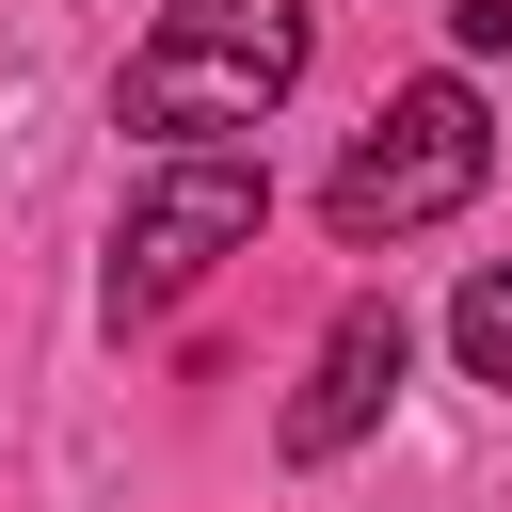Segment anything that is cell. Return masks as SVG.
<instances>
[{"mask_svg": "<svg viewBox=\"0 0 512 512\" xmlns=\"http://www.w3.org/2000/svg\"><path fill=\"white\" fill-rule=\"evenodd\" d=\"M256 224H272L256 144H144L128 224H112V320H160V304H176V288H208Z\"/></svg>", "mask_w": 512, "mask_h": 512, "instance_id": "cell-3", "label": "cell"}, {"mask_svg": "<svg viewBox=\"0 0 512 512\" xmlns=\"http://www.w3.org/2000/svg\"><path fill=\"white\" fill-rule=\"evenodd\" d=\"M320 64V16L304 0H160L128 80H112V128L128 144H240L288 112V80Z\"/></svg>", "mask_w": 512, "mask_h": 512, "instance_id": "cell-1", "label": "cell"}, {"mask_svg": "<svg viewBox=\"0 0 512 512\" xmlns=\"http://www.w3.org/2000/svg\"><path fill=\"white\" fill-rule=\"evenodd\" d=\"M448 32L464 48H512V0H448Z\"/></svg>", "mask_w": 512, "mask_h": 512, "instance_id": "cell-6", "label": "cell"}, {"mask_svg": "<svg viewBox=\"0 0 512 512\" xmlns=\"http://www.w3.org/2000/svg\"><path fill=\"white\" fill-rule=\"evenodd\" d=\"M448 352H464V384H496V400H512V256L448 288Z\"/></svg>", "mask_w": 512, "mask_h": 512, "instance_id": "cell-5", "label": "cell"}, {"mask_svg": "<svg viewBox=\"0 0 512 512\" xmlns=\"http://www.w3.org/2000/svg\"><path fill=\"white\" fill-rule=\"evenodd\" d=\"M400 368H416V320H400L384 288H368V304H336V320H320V352H304V384H288V416H272V432H288V464H336V448L400 400Z\"/></svg>", "mask_w": 512, "mask_h": 512, "instance_id": "cell-4", "label": "cell"}, {"mask_svg": "<svg viewBox=\"0 0 512 512\" xmlns=\"http://www.w3.org/2000/svg\"><path fill=\"white\" fill-rule=\"evenodd\" d=\"M480 176H496L480 80H400V96L368 112V144H352V160L320 176V224H336L352 256H384V240H416V224L480 208Z\"/></svg>", "mask_w": 512, "mask_h": 512, "instance_id": "cell-2", "label": "cell"}]
</instances>
